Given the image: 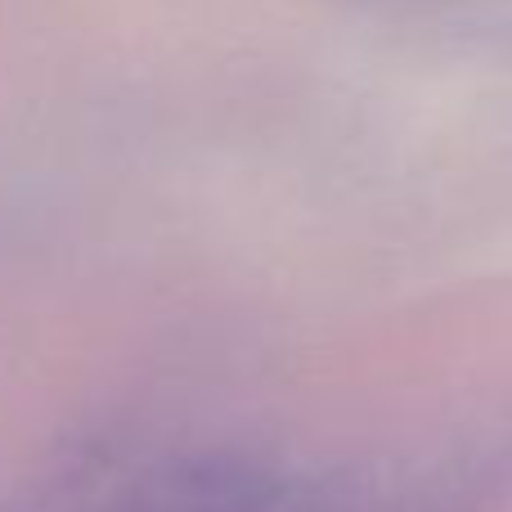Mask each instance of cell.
Returning a JSON list of instances; mask_svg holds the SVG:
<instances>
[{
  "instance_id": "6da1fadb",
  "label": "cell",
  "mask_w": 512,
  "mask_h": 512,
  "mask_svg": "<svg viewBox=\"0 0 512 512\" xmlns=\"http://www.w3.org/2000/svg\"><path fill=\"white\" fill-rule=\"evenodd\" d=\"M418 14L445 18L463 27H486V32H512V0H400Z\"/></svg>"
}]
</instances>
